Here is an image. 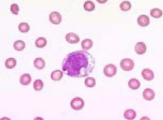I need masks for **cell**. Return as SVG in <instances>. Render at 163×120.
I'll list each match as a JSON object with an SVG mask.
<instances>
[{
	"label": "cell",
	"mask_w": 163,
	"mask_h": 120,
	"mask_svg": "<svg viewBox=\"0 0 163 120\" xmlns=\"http://www.w3.org/2000/svg\"><path fill=\"white\" fill-rule=\"evenodd\" d=\"M128 85L131 89L136 90L139 88L140 83L139 81L136 79L132 78L129 80Z\"/></svg>",
	"instance_id": "obj_13"
},
{
	"label": "cell",
	"mask_w": 163,
	"mask_h": 120,
	"mask_svg": "<svg viewBox=\"0 0 163 120\" xmlns=\"http://www.w3.org/2000/svg\"><path fill=\"white\" fill-rule=\"evenodd\" d=\"M66 41L70 44H76L80 40L78 36L74 32H69L65 36Z\"/></svg>",
	"instance_id": "obj_6"
},
{
	"label": "cell",
	"mask_w": 163,
	"mask_h": 120,
	"mask_svg": "<svg viewBox=\"0 0 163 120\" xmlns=\"http://www.w3.org/2000/svg\"><path fill=\"white\" fill-rule=\"evenodd\" d=\"M84 83L87 87L92 88L95 85L96 80L94 77H88L85 79Z\"/></svg>",
	"instance_id": "obj_25"
},
{
	"label": "cell",
	"mask_w": 163,
	"mask_h": 120,
	"mask_svg": "<svg viewBox=\"0 0 163 120\" xmlns=\"http://www.w3.org/2000/svg\"><path fill=\"white\" fill-rule=\"evenodd\" d=\"M84 9L87 11H93L95 8L94 3L92 1H85L83 4Z\"/></svg>",
	"instance_id": "obj_21"
},
{
	"label": "cell",
	"mask_w": 163,
	"mask_h": 120,
	"mask_svg": "<svg viewBox=\"0 0 163 120\" xmlns=\"http://www.w3.org/2000/svg\"><path fill=\"white\" fill-rule=\"evenodd\" d=\"M155 96L153 91L149 88L145 89L143 92V96L145 100L150 101L152 100Z\"/></svg>",
	"instance_id": "obj_9"
},
{
	"label": "cell",
	"mask_w": 163,
	"mask_h": 120,
	"mask_svg": "<svg viewBox=\"0 0 163 120\" xmlns=\"http://www.w3.org/2000/svg\"><path fill=\"white\" fill-rule=\"evenodd\" d=\"M19 10L18 6L16 4L13 3L11 4L10 10L13 14L17 15Z\"/></svg>",
	"instance_id": "obj_26"
},
{
	"label": "cell",
	"mask_w": 163,
	"mask_h": 120,
	"mask_svg": "<svg viewBox=\"0 0 163 120\" xmlns=\"http://www.w3.org/2000/svg\"><path fill=\"white\" fill-rule=\"evenodd\" d=\"M141 74L143 78L146 80H151L154 77L153 72L149 68L143 69L141 72Z\"/></svg>",
	"instance_id": "obj_8"
},
{
	"label": "cell",
	"mask_w": 163,
	"mask_h": 120,
	"mask_svg": "<svg viewBox=\"0 0 163 120\" xmlns=\"http://www.w3.org/2000/svg\"><path fill=\"white\" fill-rule=\"evenodd\" d=\"M49 18L50 22L55 25L60 24L62 21L61 15L59 12L55 11L51 13Z\"/></svg>",
	"instance_id": "obj_5"
},
{
	"label": "cell",
	"mask_w": 163,
	"mask_h": 120,
	"mask_svg": "<svg viewBox=\"0 0 163 120\" xmlns=\"http://www.w3.org/2000/svg\"><path fill=\"white\" fill-rule=\"evenodd\" d=\"M16 60L14 58L10 57L6 60L5 65L7 68L11 69L14 68L16 65Z\"/></svg>",
	"instance_id": "obj_17"
},
{
	"label": "cell",
	"mask_w": 163,
	"mask_h": 120,
	"mask_svg": "<svg viewBox=\"0 0 163 120\" xmlns=\"http://www.w3.org/2000/svg\"><path fill=\"white\" fill-rule=\"evenodd\" d=\"M19 30L21 32H28L30 29V27L28 24L26 22H21L18 26Z\"/></svg>",
	"instance_id": "obj_22"
},
{
	"label": "cell",
	"mask_w": 163,
	"mask_h": 120,
	"mask_svg": "<svg viewBox=\"0 0 163 120\" xmlns=\"http://www.w3.org/2000/svg\"><path fill=\"white\" fill-rule=\"evenodd\" d=\"M123 115L125 118L127 119L133 120L136 117V113L133 109H128L125 111Z\"/></svg>",
	"instance_id": "obj_16"
},
{
	"label": "cell",
	"mask_w": 163,
	"mask_h": 120,
	"mask_svg": "<svg viewBox=\"0 0 163 120\" xmlns=\"http://www.w3.org/2000/svg\"><path fill=\"white\" fill-rule=\"evenodd\" d=\"M32 78L30 75L28 73H25L21 76L19 81L20 83L23 85H27L31 82Z\"/></svg>",
	"instance_id": "obj_11"
},
{
	"label": "cell",
	"mask_w": 163,
	"mask_h": 120,
	"mask_svg": "<svg viewBox=\"0 0 163 120\" xmlns=\"http://www.w3.org/2000/svg\"><path fill=\"white\" fill-rule=\"evenodd\" d=\"M93 43L92 41L90 39H85L81 42V46L82 49L88 50L91 49Z\"/></svg>",
	"instance_id": "obj_15"
},
{
	"label": "cell",
	"mask_w": 163,
	"mask_h": 120,
	"mask_svg": "<svg viewBox=\"0 0 163 120\" xmlns=\"http://www.w3.org/2000/svg\"><path fill=\"white\" fill-rule=\"evenodd\" d=\"M138 24L142 27L148 26L150 24V20L148 16L145 15H140L137 18Z\"/></svg>",
	"instance_id": "obj_7"
},
{
	"label": "cell",
	"mask_w": 163,
	"mask_h": 120,
	"mask_svg": "<svg viewBox=\"0 0 163 120\" xmlns=\"http://www.w3.org/2000/svg\"><path fill=\"white\" fill-rule=\"evenodd\" d=\"M63 72L60 70H56L51 73L50 77L51 79L54 81H59L63 77Z\"/></svg>",
	"instance_id": "obj_12"
},
{
	"label": "cell",
	"mask_w": 163,
	"mask_h": 120,
	"mask_svg": "<svg viewBox=\"0 0 163 120\" xmlns=\"http://www.w3.org/2000/svg\"><path fill=\"white\" fill-rule=\"evenodd\" d=\"M25 47V42L21 40H16L13 44V47L14 49L17 51H21L23 50Z\"/></svg>",
	"instance_id": "obj_18"
},
{
	"label": "cell",
	"mask_w": 163,
	"mask_h": 120,
	"mask_svg": "<svg viewBox=\"0 0 163 120\" xmlns=\"http://www.w3.org/2000/svg\"><path fill=\"white\" fill-rule=\"evenodd\" d=\"M150 15L155 18H159L162 16V11L157 8H154L150 11Z\"/></svg>",
	"instance_id": "obj_20"
},
{
	"label": "cell",
	"mask_w": 163,
	"mask_h": 120,
	"mask_svg": "<svg viewBox=\"0 0 163 120\" xmlns=\"http://www.w3.org/2000/svg\"><path fill=\"white\" fill-rule=\"evenodd\" d=\"M33 87L35 91H41L44 87V83L40 79L37 80L33 82Z\"/></svg>",
	"instance_id": "obj_24"
},
{
	"label": "cell",
	"mask_w": 163,
	"mask_h": 120,
	"mask_svg": "<svg viewBox=\"0 0 163 120\" xmlns=\"http://www.w3.org/2000/svg\"><path fill=\"white\" fill-rule=\"evenodd\" d=\"M103 72L104 75L106 77H112L117 73V67L113 64L107 65L104 68Z\"/></svg>",
	"instance_id": "obj_4"
},
{
	"label": "cell",
	"mask_w": 163,
	"mask_h": 120,
	"mask_svg": "<svg viewBox=\"0 0 163 120\" xmlns=\"http://www.w3.org/2000/svg\"><path fill=\"white\" fill-rule=\"evenodd\" d=\"M120 66L121 69L125 71H130L133 68L134 63L130 58H125L121 60Z\"/></svg>",
	"instance_id": "obj_2"
},
{
	"label": "cell",
	"mask_w": 163,
	"mask_h": 120,
	"mask_svg": "<svg viewBox=\"0 0 163 120\" xmlns=\"http://www.w3.org/2000/svg\"><path fill=\"white\" fill-rule=\"evenodd\" d=\"M135 51L136 53L139 54H142L146 51V46L143 42H138L135 46Z\"/></svg>",
	"instance_id": "obj_10"
},
{
	"label": "cell",
	"mask_w": 163,
	"mask_h": 120,
	"mask_svg": "<svg viewBox=\"0 0 163 120\" xmlns=\"http://www.w3.org/2000/svg\"><path fill=\"white\" fill-rule=\"evenodd\" d=\"M95 60L89 52L78 50L68 54L63 59L62 68L64 73L69 77H84L92 71Z\"/></svg>",
	"instance_id": "obj_1"
},
{
	"label": "cell",
	"mask_w": 163,
	"mask_h": 120,
	"mask_svg": "<svg viewBox=\"0 0 163 120\" xmlns=\"http://www.w3.org/2000/svg\"><path fill=\"white\" fill-rule=\"evenodd\" d=\"M33 64L36 68L39 70L43 69L45 66L44 60L41 57L36 58L34 61Z\"/></svg>",
	"instance_id": "obj_14"
},
{
	"label": "cell",
	"mask_w": 163,
	"mask_h": 120,
	"mask_svg": "<svg viewBox=\"0 0 163 120\" xmlns=\"http://www.w3.org/2000/svg\"><path fill=\"white\" fill-rule=\"evenodd\" d=\"M119 7L122 10L124 11H128L131 8V4L129 1H124L120 3Z\"/></svg>",
	"instance_id": "obj_23"
},
{
	"label": "cell",
	"mask_w": 163,
	"mask_h": 120,
	"mask_svg": "<svg viewBox=\"0 0 163 120\" xmlns=\"http://www.w3.org/2000/svg\"><path fill=\"white\" fill-rule=\"evenodd\" d=\"M47 44V40L44 37H40L37 39L35 41V45L38 48H42L45 47Z\"/></svg>",
	"instance_id": "obj_19"
},
{
	"label": "cell",
	"mask_w": 163,
	"mask_h": 120,
	"mask_svg": "<svg viewBox=\"0 0 163 120\" xmlns=\"http://www.w3.org/2000/svg\"><path fill=\"white\" fill-rule=\"evenodd\" d=\"M71 107L73 110H78L83 108L84 105V102L83 99L80 97L74 98L70 103Z\"/></svg>",
	"instance_id": "obj_3"
}]
</instances>
